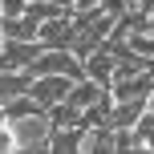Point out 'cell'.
<instances>
[{"label":"cell","instance_id":"cell-1","mask_svg":"<svg viewBox=\"0 0 154 154\" xmlns=\"http://www.w3.org/2000/svg\"><path fill=\"white\" fill-rule=\"evenodd\" d=\"M16 134V150H49V134H53V122H49L45 109L37 114H24V118H8Z\"/></svg>","mask_w":154,"mask_h":154},{"label":"cell","instance_id":"cell-2","mask_svg":"<svg viewBox=\"0 0 154 154\" xmlns=\"http://www.w3.org/2000/svg\"><path fill=\"white\" fill-rule=\"evenodd\" d=\"M73 81L77 77H65V73H45V77H32L29 81V97L37 101V106H57V101H65L69 97V89H73Z\"/></svg>","mask_w":154,"mask_h":154},{"label":"cell","instance_id":"cell-3","mask_svg":"<svg viewBox=\"0 0 154 154\" xmlns=\"http://www.w3.org/2000/svg\"><path fill=\"white\" fill-rule=\"evenodd\" d=\"M41 45H57V49H73V8L41 20V32H37Z\"/></svg>","mask_w":154,"mask_h":154},{"label":"cell","instance_id":"cell-4","mask_svg":"<svg viewBox=\"0 0 154 154\" xmlns=\"http://www.w3.org/2000/svg\"><path fill=\"white\" fill-rule=\"evenodd\" d=\"M146 114V97H114V109H109V122L114 130H134V122Z\"/></svg>","mask_w":154,"mask_h":154},{"label":"cell","instance_id":"cell-5","mask_svg":"<svg viewBox=\"0 0 154 154\" xmlns=\"http://www.w3.org/2000/svg\"><path fill=\"white\" fill-rule=\"evenodd\" d=\"M150 89H154V69L130 73V77H114V81H109V93H114V97H150Z\"/></svg>","mask_w":154,"mask_h":154},{"label":"cell","instance_id":"cell-6","mask_svg":"<svg viewBox=\"0 0 154 154\" xmlns=\"http://www.w3.org/2000/svg\"><path fill=\"white\" fill-rule=\"evenodd\" d=\"M114 69H118V57L109 53L106 45L93 49V53L85 57V77H93L97 85H109V81H114Z\"/></svg>","mask_w":154,"mask_h":154},{"label":"cell","instance_id":"cell-7","mask_svg":"<svg viewBox=\"0 0 154 154\" xmlns=\"http://www.w3.org/2000/svg\"><path fill=\"white\" fill-rule=\"evenodd\" d=\"M0 32H4L8 41H37L41 20H37V16H29V12H20V16H4V20H0Z\"/></svg>","mask_w":154,"mask_h":154},{"label":"cell","instance_id":"cell-8","mask_svg":"<svg viewBox=\"0 0 154 154\" xmlns=\"http://www.w3.org/2000/svg\"><path fill=\"white\" fill-rule=\"evenodd\" d=\"M29 81H32L29 69H0V106L20 97V93H29Z\"/></svg>","mask_w":154,"mask_h":154},{"label":"cell","instance_id":"cell-9","mask_svg":"<svg viewBox=\"0 0 154 154\" xmlns=\"http://www.w3.org/2000/svg\"><path fill=\"white\" fill-rule=\"evenodd\" d=\"M81 130L85 126H53V134H49V154H73V150H81Z\"/></svg>","mask_w":154,"mask_h":154},{"label":"cell","instance_id":"cell-10","mask_svg":"<svg viewBox=\"0 0 154 154\" xmlns=\"http://www.w3.org/2000/svg\"><path fill=\"white\" fill-rule=\"evenodd\" d=\"M101 89H106V85H97L93 77H77V81H73V89H69V101H73L77 109H85V106H89V101L97 97Z\"/></svg>","mask_w":154,"mask_h":154},{"label":"cell","instance_id":"cell-11","mask_svg":"<svg viewBox=\"0 0 154 154\" xmlns=\"http://www.w3.org/2000/svg\"><path fill=\"white\" fill-rule=\"evenodd\" d=\"M45 114H49V122H53V126H81V109H77L69 97L57 101V106H49Z\"/></svg>","mask_w":154,"mask_h":154},{"label":"cell","instance_id":"cell-12","mask_svg":"<svg viewBox=\"0 0 154 154\" xmlns=\"http://www.w3.org/2000/svg\"><path fill=\"white\" fill-rule=\"evenodd\" d=\"M24 12L37 16V20H49V16L65 12V4H57V0H29V4H24Z\"/></svg>","mask_w":154,"mask_h":154},{"label":"cell","instance_id":"cell-13","mask_svg":"<svg viewBox=\"0 0 154 154\" xmlns=\"http://www.w3.org/2000/svg\"><path fill=\"white\" fill-rule=\"evenodd\" d=\"M16 150V134H12V126H8V118L0 122V154H12Z\"/></svg>","mask_w":154,"mask_h":154},{"label":"cell","instance_id":"cell-14","mask_svg":"<svg viewBox=\"0 0 154 154\" xmlns=\"http://www.w3.org/2000/svg\"><path fill=\"white\" fill-rule=\"evenodd\" d=\"M101 8H106V12H114V16L130 12V4H126V0H101Z\"/></svg>","mask_w":154,"mask_h":154},{"label":"cell","instance_id":"cell-15","mask_svg":"<svg viewBox=\"0 0 154 154\" xmlns=\"http://www.w3.org/2000/svg\"><path fill=\"white\" fill-rule=\"evenodd\" d=\"M101 0H73V8H97Z\"/></svg>","mask_w":154,"mask_h":154},{"label":"cell","instance_id":"cell-16","mask_svg":"<svg viewBox=\"0 0 154 154\" xmlns=\"http://www.w3.org/2000/svg\"><path fill=\"white\" fill-rule=\"evenodd\" d=\"M150 8H154V0H138V12H146V16H150Z\"/></svg>","mask_w":154,"mask_h":154},{"label":"cell","instance_id":"cell-17","mask_svg":"<svg viewBox=\"0 0 154 154\" xmlns=\"http://www.w3.org/2000/svg\"><path fill=\"white\" fill-rule=\"evenodd\" d=\"M126 4H130V8H138V0H126Z\"/></svg>","mask_w":154,"mask_h":154},{"label":"cell","instance_id":"cell-18","mask_svg":"<svg viewBox=\"0 0 154 154\" xmlns=\"http://www.w3.org/2000/svg\"><path fill=\"white\" fill-rule=\"evenodd\" d=\"M0 20H4V12H0Z\"/></svg>","mask_w":154,"mask_h":154}]
</instances>
